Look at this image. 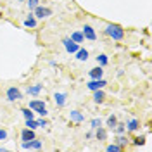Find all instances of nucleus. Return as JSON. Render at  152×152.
I'll return each mask as SVG.
<instances>
[{"instance_id":"nucleus-7","label":"nucleus","mask_w":152,"mask_h":152,"mask_svg":"<svg viewBox=\"0 0 152 152\" xmlns=\"http://www.w3.org/2000/svg\"><path fill=\"white\" fill-rule=\"evenodd\" d=\"M33 138H37V137H35V130L24 128V130L21 132V140H23V142H29V140H33Z\"/></svg>"},{"instance_id":"nucleus-15","label":"nucleus","mask_w":152,"mask_h":152,"mask_svg":"<svg viewBox=\"0 0 152 152\" xmlns=\"http://www.w3.org/2000/svg\"><path fill=\"white\" fill-rule=\"evenodd\" d=\"M76 59H78V61H86V59H88V50L78 48V50H76Z\"/></svg>"},{"instance_id":"nucleus-10","label":"nucleus","mask_w":152,"mask_h":152,"mask_svg":"<svg viewBox=\"0 0 152 152\" xmlns=\"http://www.w3.org/2000/svg\"><path fill=\"white\" fill-rule=\"evenodd\" d=\"M102 75H104L102 66H97V67H94V69H90V78H92V80H100Z\"/></svg>"},{"instance_id":"nucleus-3","label":"nucleus","mask_w":152,"mask_h":152,"mask_svg":"<svg viewBox=\"0 0 152 152\" xmlns=\"http://www.w3.org/2000/svg\"><path fill=\"white\" fill-rule=\"evenodd\" d=\"M33 10H35V16H37L38 19H45V18H48V16H52V9H50V7H42V5H37Z\"/></svg>"},{"instance_id":"nucleus-20","label":"nucleus","mask_w":152,"mask_h":152,"mask_svg":"<svg viewBox=\"0 0 152 152\" xmlns=\"http://www.w3.org/2000/svg\"><path fill=\"white\" fill-rule=\"evenodd\" d=\"M21 113H23V116H24L26 119H35V114L31 113V109H29V107H24Z\"/></svg>"},{"instance_id":"nucleus-17","label":"nucleus","mask_w":152,"mask_h":152,"mask_svg":"<svg viewBox=\"0 0 152 152\" xmlns=\"http://www.w3.org/2000/svg\"><path fill=\"white\" fill-rule=\"evenodd\" d=\"M42 88H43V85H33V86H28V92L29 95H38L40 92H42Z\"/></svg>"},{"instance_id":"nucleus-18","label":"nucleus","mask_w":152,"mask_h":152,"mask_svg":"<svg viewBox=\"0 0 152 152\" xmlns=\"http://www.w3.org/2000/svg\"><path fill=\"white\" fill-rule=\"evenodd\" d=\"M24 26H26V28H35V26H37V19H35V14H29V18L24 21Z\"/></svg>"},{"instance_id":"nucleus-6","label":"nucleus","mask_w":152,"mask_h":152,"mask_svg":"<svg viewBox=\"0 0 152 152\" xmlns=\"http://www.w3.org/2000/svg\"><path fill=\"white\" fill-rule=\"evenodd\" d=\"M23 149H24V151H28V149L38 151V149H42V142L37 140V138H33V140H29V142H23Z\"/></svg>"},{"instance_id":"nucleus-8","label":"nucleus","mask_w":152,"mask_h":152,"mask_svg":"<svg viewBox=\"0 0 152 152\" xmlns=\"http://www.w3.org/2000/svg\"><path fill=\"white\" fill-rule=\"evenodd\" d=\"M104 85H107V83H105V80H102V78H100V80H92L90 83H86L88 90H92V92H94V90H99V88H102Z\"/></svg>"},{"instance_id":"nucleus-24","label":"nucleus","mask_w":152,"mask_h":152,"mask_svg":"<svg viewBox=\"0 0 152 152\" xmlns=\"http://www.w3.org/2000/svg\"><path fill=\"white\" fill-rule=\"evenodd\" d=\"M38 124H37V121L35 119H26V128H31V130H35Z\"/></svg>"},{"instance_id":"nucleus-28","label":"nucleus","mask_w":152,"mask_h":152,"mask_svg":"<svg viewBox=\"0 0 152 152\" xmlns=\"http://www.w3.org/2000/svg\"><path fill=\"white\" fill-rule=\"evenodd\" d=\"M114 128H116V132L119 133V135H121V133H124V124H116Z\"/></svg>"},{"instance_id":"nucleus-12","label":"nucleus","mask_w":152,"mask_h":152,"mask_svg":"<svg viewBox=\"0 0 152 152\" xmlns=\"http://www.w3.org/2000/svg\"><path fill=\"white\" fill-rule=\"evenodd\" d=\"M69 118H71V121H75V123H81L85 118H83V114L80 113V111H71L69 113Z\"/></svg>"},{"instance_id":"nucleus-11","label":"nucleus","mask_w":152,"mask_h":152,"mask_svg":"<svg viewBox=\"0 0 152 152\" xmlns=\"http://www.w3.org/2000/svg\"><path fill=\"white\" fill-rule=\"evenodd\" d=\"M95 137H97L99 142H104L105 138H107V132H105L102 126H99V128H95Z\"/></svg>"},{"instance_id":"nucleus-13","label":"nucleus","mask_w":152,"mask_h":152,"mask_svg":"<svg viewBox=\"0 0 152 152\" xmlns=\"http://www.w3.org/2000/svg\"><path fill=\"white\" fill-rule=\"evenodd\" d=\"M66 99H67L66 94H56L54 95V100H56V104L59 105V107H62V105L66 104Z\"/></svg>"},{"instance_id":"nucleus-1","label":"nucleus","mask_w":152,"mask_h":152,"mask_svg":"<svg viewBox=\"0 0 152 152\" xmlns=\"http://www.w3.org/2000/svg\"><path fill=\"white\" fill-rule=\"evenodd\" d=\"M105 35L111 37L113 40H116V42H119V40L124 38V29L119 24H107L105 26Z\"/></svg>"},{"instance_id":"nucleus-30","label":"nucleus","mask_w":152,"mask_h":152,"mask_svg":"<svg viewBox=\"0 0 152 152\" xmlns=\"http://www.w3.org/2000/svg\"><path fill=\"white\" fill-rule=\"evenodd\" d=\"M5 138H7V132L0 128V142H2V140H5Z\"/></svg>"},{"instance_id":"nucleus-21","label":"nucleus","mask_w":152,"mask_h":152,"mask_svg":"<svg viewBox=\"0 0 152 152\" xmlns=\"http://www.w3.org/2000/svg\"><path fill=\"white\" fill-rule=\"evenodd\" d=\"M116 124H118V118H116V116H109V118H107V126H109V128H114Z\"/></svg>"},{"instance_id":"nucleus-9","label":"nucleus","mask_w":152,"mask_h":152,"mask_svg":"<svg viewBox=\"0 0 152 152\" xmlns=\"http://www.w3.org/2000/svg\"><path fill=\"white\" fill-rule=\"evenodd\" d=\"M29 109L40 113V111H43V109H45V102H42V100H31V102H29Z\"/></svg>"},{"instance_id":"nucleus-16","label":"nucleus","mask_w":152,"mask_h":152,"mask_svg":"<svg viewBox=\"0 0 152 152\" xmlns=\"http://www.w3.org/2000/svg\"><path fill=\"white\" fill-rule=\"evenodd\" d=\"M71 40H73V42H76V43H83L85 37H83V33H81V31H75V33L71 35Z\"/></svg>"},{"instance_id":"nucleus-23","label":"nucleus","mask_w":152,"mask_h":152,"mask_svg":"<svg viewBox=\"0 0 152 152\" xmlns=\"http://www.w3.org/2000/svg\"><path fill=\"white\" fill-rule=\"evenodd\" d=\"M123 147L121 145H116V143H113V145H109L107 147V152H118V151H121Z\"/></svg>"},{"instance_id":"nucleus-32","label":"nucleus","mask_w":152,"mask_h":152,"mask_svg":"<svg viewBox=\"0 0 152 152\" xmlns=\"http://www.w3.org/2000/svg\"><path fill=\"white\" fill-rule=\"evenodd\" d=\"M19 2H24V0H19Z\"/></svg>"},{"instance_id":"nucleus-27","label":"nucleus","mask_w":152,"mask_h":152,"mask_svg":"<svg viewBox=\"0 0 152 152\" xmlns=\"http://www.w3.org/2000/svg\"><path fill=\"white\" fill-rule=\"evenodd\" d=\"M133 143H135V145H143V143H145V138H143V137H137V138L133 140Z\"/></svg>"},{"instance_id":"nucleus-25","label":"nucleus","mask_w":152,"mask_h":152,"mask_svg":"<svg viewBox=\"0 0 152 152\" xmlns=\"http://www.w3.org/2000/svg\"><path fill=\"white\" fill-rule=\"evenodd\" d=\"M90 126H92V130H95V128H99V126H102V121L100 119H92V123H90Z\"/></svg>"},{"instance_id":"nucleus-29","label":"nucleus","mask_w":152,"mask_h":152,"mask_svg":"<svg viewBox=\"0 0 152 152\" xmlns=\"http://www.w3.org/2000/svg\"><path fill=\"white\" fill-rule=\"evenodd\" d=\"M118 143L123 147V145H126V143H128V138H124V137H119V138H118Z\"/></svg>"},{"instance_id":"nucleus-14","label":"nucleus","mask_w":152,"mask_h":152,"mask_svg":"<svg viewBox=\"0 0 152 152\" xmlns=\"http://www.w3.org/2000/svg\"><path fill=\"white\" fill-rule=\"evenodd\" d=\"M104 99H105V94L99 88V90H94V100L97 102V104H100V102H104Z\"/></svg>"},{"instance_id":"nucleus-2","label":"nucleus","mask_w":152,"mask_h":152,"mask_svg":"<svg viewBox=\"0 0 152 152\" xmlns=\"http://www.w3.org/2000/svg\"><path fill=\"white\" fill-rule=\"evenodd\" d=\"M7 99H9L10 102H18V100L23 99V94H21V90H19V88L10 86V88H7Z\"/></svg>"},{"instance_id":"nucleus-4","label":"nucleus","mask_w":152,"mask_h":152,"mask_svg":"<svg viewBox=\"0 0 152 152\" xmlns=\"http://www.w3.org/2000/svg\"><path fill=\"white\" fill-rule=\"evenodd\" d=\"M62 43H64V48H66L69 54H76V50L80 48V43L73 42L71 38H64V40H62Z\"/></svg>"},{"instance_id":"nucleus-26","label":"nucleus","mask_w":152,"mask_h":152,"mask_svg":"<svg viewBox=\"0 0 152 152\" xmlns=\"http://www.w3.org/2000/svg\"><path fill=\"white\" fill-rule=\"evenodd\" d=\"M38 2H40V0H28V2H26V4H28V9L33 10V9L38 5Z\"/></svg>"},{"instance_id":"nucleus-5","label":"nucleus","mask_w":152,"mask_h":152,"mask_svg":"<svg viewBox=\"0 0 152 152\" xmlns=\"http://www.w3.org/2000/svg\"><path fill=\"white\" fill-rule=\"evenodd\" d=\"M81 33H83V37H85L86 40H90V42H95V40H97L95 29L92 28L90 24H85V26H83V29H81Z\"/></svg>"},{"instance_id":"nucleus-31","label":"nucleus","mask_w":152,"mask_h":152,"mask_svg":"<svg viewBox=\"0 0 152 152\" xmlns=\"http://www.w3.org/2000/svg\"><path fill=\"white\" fill-rule=\"evenodd\" d=\"M37 124H38V126H42V128H43V126H47V121H45V119H38V121H37Z\"/></svg>"},{"instance_id":"nucleus-19","label":"nucleus","mask_w":152,"mask_h":152,"mask_svg":"<svg viewBox=\"0 0 152 152\" xmlns=\"http://www.w3.org/2000/svg\"><path fill=\"white\" fill-rule=\"evenodd\" d=\"M126 126H128V130H130V132H137V130H138V126H140V123H138V119H132Z\"/></svg>"},{"instance_id":"nucleus-22","label":"nucleus","mask_w":152,"mask_h":152,"mask_svg":"<svg viewBox=\"0 0 152 152\" xmlns=\"http://www.w3.org/2000/svg\"><path fill=\"white\" fill-rule=\"evenodd\" d=\"M97 62H100V66H105V64L109 62V59H107V56H105V54H100V56L97 57Z\"/></svg>"}]
</instances>
